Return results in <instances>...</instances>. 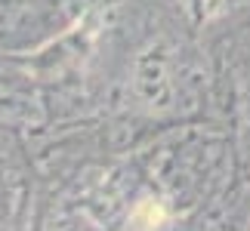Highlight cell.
<instances>
[{
    "instance_id": "6da1fadb",
    "label": "cell",
    "mask_w": 250,
    "mask_h": 231,
    "mask_svg": "<svg viewBox=\"0 0 250 231\" xmlns=\"http://www.w3.org/2000/svg\"><path fill=\"white\" fill-rule=\"evenodd\" d=\"M164 219H167V213H164V207H161L158 200H142L136 207V213H133V225L139 231H151V228H158L164 222Z\"/></svg>"
}]
</instances>
